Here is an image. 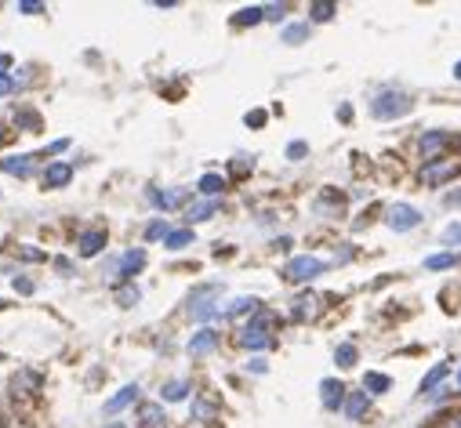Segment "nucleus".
<instances>
[{"label":"nucleus","instance_id":"1","mask_svg":"<svg viewBox=\"0 0 461 428\" xmlns=\"http://www.w3.org/2000/svg\"><path fill=\"white\" fill-rule=\"evenodd\" d=\"M410 105H414V99H410V94L389 87V91H381L378 99L371 102V113H374L378 120H396V117L410 113Z\"/></svg>","mask_w":461,"mask_h":428},{"label":"nucleus","instance_id":"2","mask_svg":"<svg viewBox=\"0 0 461 428\" xmlns=\"http://www.w3.org/2000/svg\"><path fill=\"white\" fill-rule=\"evenodd\" d=\"M324 262L320 258H312V255H298V258H291L287 265H283V276H287L291 283H309V280H316L324 273Z\"/></svg>","mask_w":461,"mask_h":428},{"label":"nucleus","instance_id":"3","mask_svg":"<svg viewBox=\"0 0 461 428\" xmlns=\"http://www.w3.org/2000/svg\"><path fill=\"white\" fill-rule=\"evenodd\" d=\"M385 225L392 232H410V229L421 225V211L410 207V203H396V207H389V214H385Z\"/></svg>","mask_w":461,"mask_h":428},{"label":"nucleus","instance_id":"4","mask_svg":"<svg viewBox=\"0 0 461 428\" xmlns=\"http://www.w3.org/2000/svg\"><path fill=\"white\" fill-rule=\"evenodd\" d=\"M269 316H258V320H251L247 327H244V334H240V345L244 348H269L273 345V338H269Z\"/></svg>","mask_w":461,"mask_h":428},{"label":"nucleus","instance_id":"5","mask_svg":"<svg viewBox=\"0 0 461 428\" xmlns=\"http://www.w3.org/2000/svg\"><path fill=\"white\" fill-rule=\"evenodd\" d=\"M371 410V395L363 392V388H353L345 395V418L349 421H363V414Z\"/></svg>","mask_w":461,"mask_h":428},{"label":"nucleus","instance_id":"6","mask_svg":"<svg viewBox=\"0 0 461 428\" xmlns=\"http://www.w3.org/2000/svg\"><path fill=\"white\" fill-rule=\"evenodd\" d=\"M142 265H146V250H124L120 262L113 265V273H117V276H124V280H131Z\"/></svg>","mask_w":461,"mask_h":428},{"label":"nucleus","instance_id":"7","mask_svg":"<svg viewBox=\"0 0 461 428\" xmlns=\"http://www.w3.org/2000/svg\"><path fill=\"white\" fill-rule=\"evenodd\" d=\"M320 400H324V406H327V410L345 406V385H342V382H335V377H327V382L320 385Z\"/></svg>","mask_w":461,"mask_h":428},{"label":"nucleus","instance_id":"8","mask_svg":"<svg viewBox=\"0 0 461 428\" xmlns=\"http://www.w3.org/2000/svg\"><path fill=\"white\" fill-rule=\"evenodd\" d=\"M443 146H447V131H425L421 142H418V149H421L425 160H436V153H439Z\"/></svg>","mask_w":461,"mask_h":428},{"label":"nucleus","instance_id":"9","mask_svg":"<svg viewBox=\"0 0 461 428\" xmlns=\"http://www.w3.org/2000/svg\"><path fill=\"white\" fill-rule=\"evenodd\" d=\"M215 345H218V330L203 327V330H196V334L189 338V352H193V356H203V352H211Z\"/></svg>","mask_w":461,"mask_h":428},{"label":"nucleus","instance_id":"10","mask_svg":"<svg viewBox=\"0 0 461 428\" xmlns=\"http://www.w3.org/2000/svg\"><path fill=\"white\" fill-rule=\"evenodd\" d=\"M149 200L160 211H171V207H178V203H185V189H167V193H160V189H149Z\"/></svg>","mask_w":461,"mask_h":428},{"label":"nucleus","instance_id":"11","mask_svg":"<svg viewBox=\"0 0 461 428\" xmlns=\"http://www.w3.org/2000/svg\"><path fill=\"white\" fill-rule=\"evenodd\" d=\"M69 178H73V167L69 164H47V171H44V185H51V189L69 185Z\"/></svg>","mask_w":461,"mask_h":428},{"label":"nucleus","instance_id":"12","mask_svg":"<svg viewBox=\"0 0 461 428\" xmlns=\"http://www.w3.org/2000/svg\"><path fill=\"white\" fill-rule=\"evenodd\" d=\"M135 400H138V385H124V388L113 395V400L106 403V414H120V410H124V406H131Z\"/></svg>","mask_w":461,"mask_h":428},{"label":"nucleus","instance_id":"13","mask_svg":"<svg viewBox=\"0 0 461 428\" xmlns=\"http://www.w3.org/2000/svg\"><path fill=\"white\" fill-rule=\"evenodd\" d=\"M389 388H392V377L389 374H378V370L363 374V392H367V395H381V392H389Z\"/></svg>","mask_w":461,"mask_h":428},{"label":"nucleus","instance_id":"14","mask_svg":"<svg viewBox=\"0 0 461 428\" xmlns=\"http://www.w3.org/2000/svg\"><path fill=\"white\" fill-rule=\"evenodd\" d=\"M0 171H8V174H19V178H26V174L33 171V156H4V160H0Z\"/></svg>","mask_w":461,"mask_h":428},{"label":"nucleus","instance_id":"15","mask_svg":"<svg viewBox=\"0 0 461 428\" xmlns=\"http://www.w3.org/2000/svg\"><path fill=\"white\" fill-rule=\"evenodd\" d=\"M106 247V232H99V229H91V232H84L81 236V255L84 258H91V255H99V250Z\"/></svg>","mask_w":461,"mask_h":428},{"label":"nucleus","instance_id":"16","mask_svg":"<svg viewBox=\"0 0 461 428\" xmlns=\"http://www.w3.org/2000/svg\"><path fill=\"white\" fill-rule=\"evenodd\" d=\"M189 312H193V320H215V316H218V305H215V301L211 298H196L193 301V305H189Z\"/></svg>","mask_w":461,"mask_h":428},{"label":"nucleus","instance_id":"17","mask_svg":"<svg viewBox=\"0 0 461 428\" xmlns=\"http://www.w3.org/2000/svg\"><path fill=\"white\" fill-rule=\"evenodd\" d=\"M447 374H451V363H439V367H433V370H428V374L421 377V388H418V392H433V388H436Z\"/></svg>","mask_w":461,"mask_h":428},{"label":"nucleus","instance_id":"18","mask_svg":"<svg viewBox=\"0 0 461 428\" xmlns=\"http://www.w3.org/2000/svg\"><path fill=\"white\" fill-rule=\"evenodd\" d=\"M451 174H454V167H451V164H428V167L421 171V182H425V185H433V182L451 178Z\"/></svg>","mask_w":461,"mask_h":428},{"label":"nucleus","instance_id":"19","mask_svg":"<svg viewBox=\"0 0 461 428\" xmlns=\"http://www.w3.org/2000/svg\"><path fill=\"white\" fill-rule=\"evenodd\" d=\"M193 240H196L193 229H171V236L164 240V247H167V250H182V247H189Z\"/></svg>","mask_w":461,"mask_h":428},{"label":"nucleus","instance_id":"20","mask_svg":"<svg viewBox=\"0 0 461 428\" xmlns=\"http://www.w3.org/2000/svg\"><path fill=\"white\" fill-rule=\"evenodd\" d=\"M221 189H226V178H221V174H203V178H200V193H203V196L218 200Z\"/></svg>","mask_w":461,"mask_h":428},{"label":"nucleus","instance_id":"21","mask_svg":"<svg viewBox=\"0 0 461 428\" xmlns=\"http://www.w3.org/2000/svg\"><path fill=\"white\" fill-rule=\"evenodd\" d=\"M316 301H320V298H312V294H301V298L294 301L291 316H294V320H309V316L316 312Z\"/></svg>","mask_w":461,"mask_h":428},{"label":"nucleus","instance_id":"22","mask_svg":"<svg viewBox=\"0 0 461 428\" xmlns=\"http://www.w3.org/2000/svg\"><path fill=\"white\" fill-rule=\"evenodd\" d=\"M215 211H218V200H203V203H193L185 218H189V221H208Z\"/></svg>","mask_w":461,"mask_h":428},{"label":"nucleus","instance_id":"23","mask_svg":"<svg viewBox=\"0 0 461 428\" xmlns=\"http://www.w3.org/2000/svg\"><path fill=\"white\" fill-rule=\"evenodd\" d=\"M160 395H164V400H167V403H178V400H189V382H167Z\"/></svg>","mask_w":461,"mask_h":428},{"label":"nucleus","instance_id":"24","mask_svg":"<svg viewBox=\"0 0 461 428\" xmlns=\"http://www.w3.org/2000/svg\"><path fill=\"white\" fill-rule=\"evenodd\" d=\"M142 425H146V428H160L164 425V410L156 403H146V406H142Z\"/></svg>","mask_w":461,"mask_h":428},{"label":"nucleus","instance_id":"25","mask_svg":"<svg viewBox=\"0 0 461 428\" xmlns=\"http://www.w3.org/2000/svg\"><path fill=\"white\" fill-rule=\"evenodd\" d=\"M356 356H360V352H356V345H338V348H335V363H338L342 370H349V367H353V363H356Z\"/></svg>","mask_w":461,"mask_h":428},{"label":"nucleus","instance_id":"26","mask_svg":"<svg viewBox=\"0 0 461 428\" xmlns=\"http://www.w3.org/2000/svg\"><path fill=\"white\" fill-rule=\"evenodd\" d=\"M451 265H458V255H428L425 258L428 273H439V268H451Z\"/></svg>","mask_w":461,"mask_h":428},{"label":"nucleus","instance_id":"27","mask_svg":"<svg viewBox=\"0 0 461 428\" xmlns=\"http://www.w3.org/2000/svg\"><path fill=\"white\" fill-rule=\"evenodd\" d=\"M265 19V8H244V11H236V26H254V22H262Z\"/></svg>","mask_w":461,"mask_h":428},{"label":"nucleus","instance_id":"28","mask_svg":"<svg viewBox=\"0 0 461 428\" xmlns=\"http://www.w3.org/2000/svg\"><path fill=\"white\" fill-rule=\"evenodd\" d=\"M305 37H309V22H294L283 29V44H301Z\"/></svg>","mask_w":461,"mask_h":428},{"label":"nucleus","instance_id":"29","mask_svg":"<svg viewBox=\"0 0 461 428\" xmlns=\"http://www.w3.org/2000/svg\"><path fill=\"white\" fill-rule=\"evenodd\" d=\"M254 309H258V301H254V298H236L226 316H233V320H236V316H247V312H254Z\"/></svg>","mask_w":461,"mask_h":428},{"label":"nucleus","instance_id":"30","mask_svg":"<svg viewBox=\"0 0 461 428\" xmlns=\"http://www.w3.org/2000/svg\"><path fill=\"white\" fill-rule=\"evenodd\" d=\"M167 236H171V229H167V221H160V218L146 225V240H149V243H153V240H167Z\"/></svg>","mask_w":461,"mask_h":428},{"label":"nucleus","instance_id":"31","mask_svg":"<svg viewBox=\"0 0 461 428\" xmlns=\"http://www.w3.org/2000/svg\"><path fill=\"white\" fill-rule=\"evenodd\" d=\"M309 11H312V22H327V19H335V4H330V0H327V4H312Z\"/></svg>","mask_w":461,"mask_h":428},{"label":"nucleus","instance_id":"32","mask_svg":"<svg viewBox=\"0 0 461 428\" xmlns=\"http://www.w3.org/2000/svg\"><path fill=\"white\" fill-rule=\"evenodd\" d=\"M138 298H142V294H138V287H120V291H117V301H120L124 309L138 305Z\"/></svg>","mask_w":461,"mask_h":428},{"label":"nucleus","instance_id":"33","mask_svg":"<svg viewBox=\"0 0 461 428\" xmlns=\"http://www.w3.org/2000/svg\"><path fill=\"white\" fill-rule=\"evenodd\" d=\"M211 414H215V406H211L208 400H196V403H193V418H196V421H211Z\"/></svg>","mask_w":461,"mask_h":428},{"label":"nucleus","instance_id":"34","mask_svg":"<svg viewBox=\"0 0 461 428\" xmlns=\"http://www.w3.org/2000/svg\"><path fill=\"white\" fill-rule=\"evenodd\" d=\"M443 243H454V247H461V225L454 221V225H447L443 229Z\"/></svg>","mask_w":461,"mask_h":428},{"label":"nucleus","instance_id":"35","mask_svg":"<svg viewBox=\"0 0 461 428\" xmlns=\"http://www.w3.org/2000/svg\"><path fill=\"white\" fill-rule=\"evenodd\" d=\"M305 153H309L305 142H291V146H287V160H305Z\"/></svg>","mask_w":461,"mask_h":428},{"label":"nucleus","instance_id":"36","mask_svg":"<svg viewBox=\"0 0 461 428\" xmlns=\"http://www.w3.org/2000/svg\"><path fill=\"white\" fill-rule=\"evenodd\" d=\"M244 123H247V128H262V123H265V109H251V113L244 117Z\"/></svg>","mask_w":461,"mask_h":428},{"label":"nucleus","instance_id":"37","mask_svg":"<svg viewBox=\"0 0 461 428\" xmlns=\"http://www.w3.org/2000/svg\"><path fill=\"white\" fill-rule=\"evenodd\" d=\"M283 15H287V4H269V8H265V19H269V22H280Z\"/></svg>","mask_w":461,"mask_h":428},{"label":"nucleus","instance_id":"38","mask_svg":"<svg viewBox=\"0 0 461 428\" xmlns=\"http://www.w3.org/2000/svg\"><path fill=\"white\" fill-rule=\"evenodd\" d=\"M19 11H22V15H37V11H44V4H40V0H22Z\"/></svg>","mask_w":461,"mask_h":428},{"label":"nucleus","instance_id":"39","mask_svg":"<svg viewBox=\"0 0 461 428\" xmlns=\"http://www.w3.org/2000/svg\"><path fill=\"white\" fill-rule=\"evenodd\" d=\"M15 87H19V84H15L11 76H0V99H4V94H11Z\"/></svg>","mask_w":461,"mask_h":428},{"label":"nucleus","instance_id":"40","mask_svg":"<svg viewBox=\"0 0 461 428\" xmlns=\"http://www.w3.org/2000/svg\"><path fill=\"white\" fill-rule=\"evenodd\" d=\"M22 258H26V262H44V255H40L37 247H22Z\"/></svg>","mask_w":461,"mask_h":428},{"label":"nucleus","instance_id":"41","mask_svg":"<svg viewBox=\"0 0 461 428\" xmlns=\"http://www.w3.org/2000/svg\"><path fill=\"white\" fill-rule=\"evenodd\" d=\"M15 291H22V294H33V280H15Z\"/></svg>","mask_w":461,"mask_h":428},{"label":"nucleus","instance_id":"42","mask_svg":"<svg viewBox=\"0 0 461 428\" xmlns=\"http://www.w3.org/2000/svg\"><path fill=\"white\" fill-rule=\"evenodd\" d=\"M251 167H254L251 160H233V174H247Z\"/></svg>","mask_w":461,"mask_h":428},{"label":"nucleus","instance_id":"43","mask_svg":"<svg viewBox=\"0 0 461 428\" xmlns=\"http://www.w3.org/2000/svg\"><path fill=\"white\" fill-rule=\"evenodd\" d=\"M247 370H254V374H265V363H262V359H254V363H247Z\"/></svg>","mask_w":461,"mask_h":428},{"label":"nucleus","instance_id":"44","mask_svg":"<svg viewBox=\"0 0 461 428\" xmlns=\"http://www.w3.org/2000/svg\"><path fill=\"white\" fill-rule=\"evenodd\" d=\"M11 66V55H0V76H4V69Z\"/></svg>","mask_w":461,"mask_h":428},{"label":"nucleus","instance_id":"45","mask_svg":"<svg viewBox=\"0 0 461 428\" xmlns=\"http://www.w3.org/2000/svg\"><path fill=\"white\" fill-rule=\"evenodd\" d=\"M454 76H458V80H461V62H458V66H454Z\"/></svg>","mask_w":461,"mask_h":428},{"label":"nucleus","instance_id":"46","mask_svg":"<svg viewBox=\"0 0 461 428\" xmlns=\"http://www.w3.org/2000/svg\"><path fill=\"white\" fill-rule=\"evenodd\" d=\"M106 428H124V425H106Z\"/></svg>","mask_w":461,"mask_h":428},{"label":"nucleus","instance_id":"47","mask_svg":"<svg viewBox=\"0 0 461 428\" xmlns=\"http://www.w3.org/2000/svg\"><path fill=\"white\" fill-rule=\"evenodd\" d=\"M0 309H4V301H0Z\"/></svg>","mask_w":461,"mask_h":428},{"label":"nucleus","instance_id":"48","mask_svg":"<svg viewBox=\"0 0 461 428\" xmlns=\"http://www.w3.org/2000/svg\"><path fill=\"white\" fill-rule=\"evenodd\" d=\"M458 382H461V374H458Z\"/></svg>","mask_w":461,"mask_h":428}]
</instances>
